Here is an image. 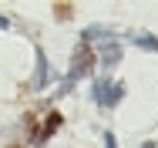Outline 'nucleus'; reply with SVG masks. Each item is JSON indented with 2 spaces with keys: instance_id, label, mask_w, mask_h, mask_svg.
I'll use <instances>...</instances> for the list:
<instances>
[{
  "instance_id": "1",
  "label": "nucleus",
  "mask_w": 158,
  "mask_h": 148,
  "mask_svg": "<svg viewBox=\"0 0 158 148\" xmlns=\"http://www.w3.org/2000/svg\"><path fill=\"white\" fill-rule=\"evenodd\" d=\"M91 64H94V51H91V44H77V51H74V57H71V71H67V78L61 81V88L57 94H67V91L74 88V81H81L88 71H91Z\"/></svg>"
},
{
  "instance_id": "2",
  "label": "nucleus",
  "mask_w": 158,
  "mask_h": 148,
  "mask_svg": "<svg viewBox=\"0 0 158 148\" xmlns=\"http://www.w3.org/2000/svg\"><path fill=\"white\" fill-rule=\"evenodd\" d=\"M121 98H125V84H121V81H114V84H111V81H98L94 84V101L101 108H114Z\"/></svg>"
},
{
  "instance_id": "3",
  "label": "nucleus",
  "mask_w": 158,
  "mask_h": 148,
  "mask_svg": "<svg viewBox=\"0 0 158 148\" xmlns=\"http://www.w3.org/2000/svg\"><path fill=\"white\" fill-rule=\"evenodd\" d=\"M34 54H37V71H34V78H31V88L34 91H44V88H47V67H51V64H47L44 47H37Z\"/></svg>"
},
{
  "instance_id": "4",
  "label": "nucleus",
  "mask_w": 158,
  "mask_h": 148,
  "mask_svg": "<svg viewBox=\"0 0 158 148\" xmlns=\"http://www.w3.org/2000/svg\"><path fill=\"white\" fill-rule=\"evenodd\" d=\"M98 61H101L104 67H114V64L121 61V44H118V40H108V44L101 47V57Z\"/></svg>"
},
{
  "instance_id": "5",
  "label": "nucleus",
  "mask_w": 158,
  "mask_h": 148,
  "mask_svg": "<svg viewBox=\"0 0 158 148\" xmlns=\"http://www.w3.org/2000/svg\"><path fill=\"white\" fill-rule=\"evenodd\" d=\"M131 44H135V47H141V51L158 54V37H155V34H135V37H131Z\"/></svg>"
},
{
  "instance_id": "6",
  "label": "nucleus",
  "mask_w": 158,
  "mask_h": 148,
  "mask_svg": "<svg viewBox=\"0 0 158 148\" xmlns=\"http://www.w3.org/2000/svg\"><path fill=\"white\" fill-rule=\"evenodd\" d=\"M57 128H61V115H57V111H51V118L44 121V131L37 135V142H44V138H51V135H54Z\"/></svg>"
},
{
  "instance_id": "7",
  "label": "nucleus",
  "mask_w": 158,
  "mask_h": 148,
  "mask_svg": "<svg viewBox=\"0 0 158 148\" xmlns=\"http://www.w3.org/2000/svg\"><path fill=\"white\" fill-rule=\"evenodd\" d=\"M54 10H57V17H61V20H67V17H71V10H74V7H71V3H57V7H54Z\"/></svg>"
},
{
  "instance_id": "8",
  "label": "nucleus",
  "mask_w": 158,
  "mask_h": 148,
  "mask_svg": "<svg viewBox=\"0 0 158 148\" xmlns=\"http://www.w3.org/2000/svg\"><path fill=\"white\" fill-rule=\"evenodd\" d=\"M104 148H118V145H114V135H111V131H104Z\"/></svg>"
},
{
  "instance_id": "9",
  "label": "nucleus",
  "mask_w": 158,
  "mask_h": 148,
  "mask_svg": "<svg viewBox=\"0 0 158 148\" xmlns=\"http://www.w3.org/2000/svg\"><path fill=\"white\" fill-rule=\"evenodd\" d=\"M10 148H17V145H10Z\"/></svg>"
}]
</instances>
